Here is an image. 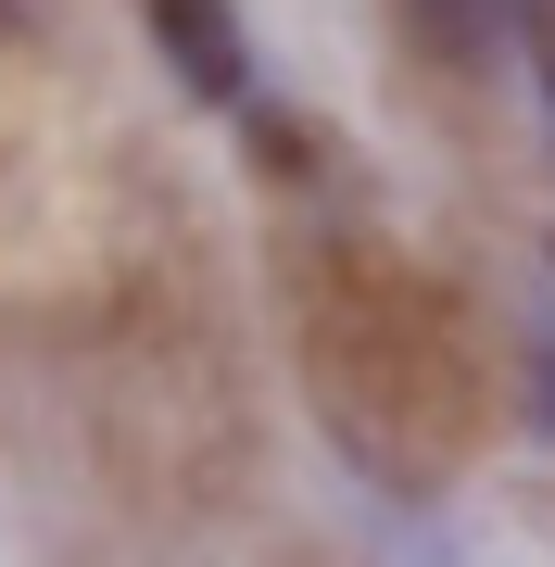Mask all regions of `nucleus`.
<instances>
[{
  "label": "nucleus",
  "instance_id": "obj_1",
  "mask_svg": "<svg viewBox=\"0 0 555 567\" xmlns=\"http://www.w3.org/2000/svg\"><path fill=\"white\" fill-rule=\"evenodd\" d=\"M140 25H152V51H165V76L189 89V102H215V114H253V102H266L253 39H240L227 0H140Z\"/></svg>",
  "mask_w": 555,
  "mask_h": 567
},
{
  "label": "nucleus",
  "instance_id": "obj_2",
  "mask_svg": "<svg viewBox=\"0 0 555 567\" xmlns=\"http://www.w3.org/2000/svg\"><path fill=\"white\" fill-rule=\"evenodd\" d=\"M404 25H417L442 63H493L517 25H531V0H404Z\"/></svg>",
  "mask_w": 555,
  "mask_h": 567
},
{
  "label": "nucleus",
  "instance_id": "obj_3",
  "mask_svg": "<svg viewBox=\"0 0 555 567\" xmlns=\"http://www.w3.org/2000/svg\"><path fill=\"white\" fill-rule=\"evenodd\" d=\"M517 39H531V63H543V89H555V0H531V25H517Z\"/></svg>",
  "mask_w": 555,
  "mask_h": 567
},
{
  "label": "nucleus",
  "instance_id": "obj_4",
  "mask_svg": "<svg viewBox=\"0 0 555 567\" xmlns=\"http://www.w3.org/2000/svg\"><path fill=\"white\" fill-rule=\"evenodd\" d=\"M543 404H555V365H543Z\"/></svg>",
  "mask_w": 555,
  "mask_h": 567
}]
</instances>
